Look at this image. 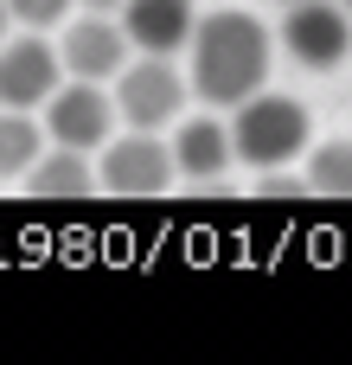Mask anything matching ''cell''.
I'll return each instance as SVG.
<instances>
[{
    "mask_svg": "<svg viewBox=\"0 0 352 365\" xmlns=\"http://www.w3.org/2000/svg\"><path fill=\"white\" fill-rule=\"evenodd\" d=\"M71 6H77V0H6V13H13L19 26H32V32L64 26V19H71Z\"/></svg>",
    "mask_w": 352,
    "mask_h": 365,
    "instance_id": "cell-14",
    "label": "cell"
},
{
    "mask_svg": "<svg viewBox=\"0 0 352 365\" xmlns=\"http://www.w3.org/2000/svg\"><path fill=\"white\" fill-rule=\"evenodd\" d=\"M282 45L301 71H333L352 58V6L340 0H289L282 13Z\"/></svg>",
    "mask_w": 352,
    "mask_h": 365,
    "instance_id": "cell-4",
    "label": "cell"
},
{
    "mask_svg": "<svg viewBox=\"0 0 352 365\" xmlns=\"http://www.w3.org/2000/svg\"><path fill=\"white\" fill-rule=\"evenodd\" d=\"M64 58L45 38H13L0 45V109H45L58 90Z\"/></svg>",
    "mask_w": 352,
    "mask_h": 365,
    "instance_id": "cell-8",
    "label": "cell"
},
{
    "mask_svg": "<svg viewBox=\"0 0 352 365\" xmlns=\"http://www.w3.org/2000/svg\"><path fill=\"white\" fill-rule=\"evenodd\" d=\"M231 160H237V148H231V122H212V115L180 122V135H173V167H180L186 180H218Z\"/></svg>",
    "mask_w": 352,
    "mask_h": 365,
    "instance_id": "cell-10",
    "label": "cell"
},
{
    "mask_svg": "<svg viewBox=\"0 0 352 365\" xmlns=\"http://www.w3.org/2000/svg\"><path fill=\"white\" fill-rule=\"evenodd\" d=\"M128 51H135V38H128L122 13H83V19H64V45H58V58H64L71 77L103 83V77H115V71L128 64Z\"/></svg>",
    "mask_w": 352,
    "mask_h": 365,
    "instance_id": "cell-6",
    "label": "cell"
},
{
    "mask_svg": "<svg viewBox=\"0 0 352 365\" xmlns=\"http://www.w3.org/2000/svg\"><path fill=\"white\" fill-rule=\"evenodd\" d=\"M173 141H154V128H135L122 141L103 148V186L115 199H147V192H167L173 180Z\"/></svg>",
    "mask_w": 352,
    "mask_h": 365,
    "instance_id": "cell-5",
    "label": "cell"
},
{
    "mask_svg": "<svg viewBox=\"0 0 352 365\" xmlns=\"http://www.w3.org/2000/svg\"><path fill=\"white\" fill-rule=\"evenodd\" d=\"M340 6H352V0H340Z\"/></svg>",
    "mask_w": 352,
    "mask_h": 365,
    "instance_id": "cell-17",
    "label": "cell"
},
{
    "mask_svg": "<svg viewBox=\"0 0 352 365\" xmlns=\"http://www.w3.org/2000/svg\"><path fill=\"white\" fill-rule=\"evenodd\" d=\"M26 186H32L38 199H83V192L96 186V173H90V148H64V141H58L51 154L32 160Z\"/></svg>",
    "mask_w": 352,
    "mask_h": 365,
    "instance_id": "cell-11",
    "label": "cell"
},
{
    "mask_svg": "<svg viewBox=\"0 0 352 365\" xmlns=\"http://www.w3.org/2000/svg\"><path fill=\"white\" fill-rule=\"evenodd\" d=\"M122 26H128L135 51H160V58H173V51L192 45L199 13H192V0H128V6H122Z\"/></svg>",
    "mask_w": 352,
    "mask_h": 365,
    "instance_id": "cell-9",
    "label": "cell"
},
{
    "mask_svg": "<svg viewBox=\"0 0 352 365\" xmlns=\"http://www.w3.org/2000/svg\"><path fill=\"white\" fill-rule=\"evenodd\" d=\"M115 115H122L115 96H103L90 77H77V83H58V90H51V103H45V135L64 141V148H103Z\"/></svg>",
    "mask_w": 352,
    "mask_h": 365,
    "instance_id": "cell-7",
    "label": "cell"
},
{
    "mask_svg": "<svg viewBox=\"0 0 352 365\" xmlns=\"http://www.w3.org/2000/svg\"><path fill=\"white\" fill-rule=\"evenodd\" d=\"M308 141H314V122H308V109H301L295 96L257 90V96H244L237 115H231V148H237V160L257 167V173L289 167Z\"/></svg>",
    "mask_w": 352,
    "mask_h": 365,
    "instance_id": "cell-2",
    "label": "cell"
},
{
    "mask_svg": "<svg viewBox=\"0 0 352 365\" xmlns=\"http://www.w3.org/2000/svg\"><path fill=\"white\" fill-rule=\"evenodd\" d=\"M192 90L218 109H237L244 96L263 90L269 77V58H276V38L257 13H237V6H218L192 26Z\"/></svg>",
    "mask_w": 352,
    "mask_h": 365,
    "instance_id": "cell-1",
    "label": "cell"
},
{
    "mask_svg": "<svg viewBox=\"0 0 352 365\" xmlns=\"http://www.w3.org/2000/svg\"><path fill=\"white\" fill-rule=\"evenodd\" d=\"M6 19H13V13H6V0H0V32H6Z\"/></svg>",
    "mask_w": 352,
    "mask_h": 365,
    "instance_id": "cell-16",
    "label": "cell"
},
{
    "mask_svg": "<svg viewBox=\"0 0 352 365\" xmlns=\"http://www.w3.org/2000/svg\"><path fill=\"white\" fill-rule=\"evenodd\" d=\"M77 6H83V13H122L128 0H77Z\"/></svg>",
    "mask_w": 352,
    "mask_h": 365,
    "instance_id": "cell-15",
    "label": "cell"
},
{
    "mask_svg": "<svg viewBox=\"0 0 352 365\" xmlns=\"http://www.w3.org/2000/svg\"><path fill=\"white\" fill-rule=\"evenodd\" d=\"M308 186L327 199H352V141H321L308 154Z\"/></svg>",
    "mask_w": 352,
    "mask_h": 365,
    "instance_id": "cell-13",
    "label": "cell"
},
{
    "mask_svg": "<svg viewBox=\"0 0 352 365\" xmlns=\"http://www.w3.org/2000/svg\"><path fill=\"white\" fill-rule=\"evenodd\" d=\"M282 6H289V0H282Z\"/></svg>",
    "mask_w": 352,
    "mask_h": 365,
    "instance_id": "cell-18",
    "label": "cell"
},
{
    "mask_svg": "<svg viewBox=\"0 0 352 365\" xmlns=\"http://www.w3.org/2000/svg\"><path fill=\"white\" fill-rule=\"evenodd\" d=\"M186 96H192V77H180L173 58H160V51H141V58H128V64L115 71V109H122L135 128H167V122H180Z\"/></svg>",
    "mask_w": 352,
    "mask_h": 365,
    "instance_id": "cell-3",
    "label": "cell"
},
{
    "mask_svg": "<svg viewBox=\"0 0 352 365\" xmlns=\"http://www.w3.org/2000/svg\"><path fill=\"white\" fill-rule=\"evenodd\" d=\"M38 148H45V128L32 122V109H0V180L32 173Z\"/></svg>",
    "mask_w": 352,
    "mask_h": 365,
    "instance_id": "cell-12",
    "label": "cell"
}]
</instances>
